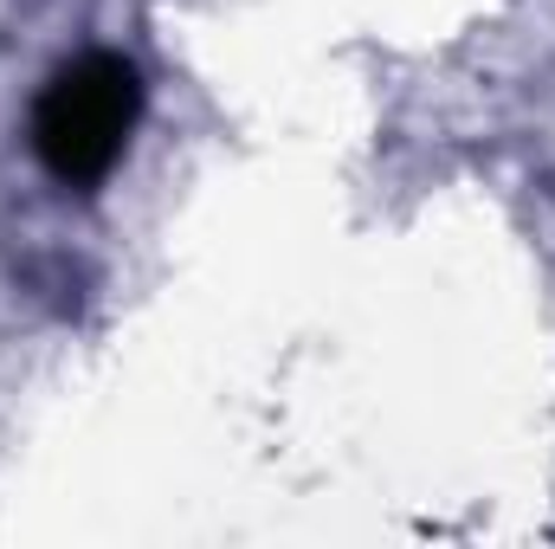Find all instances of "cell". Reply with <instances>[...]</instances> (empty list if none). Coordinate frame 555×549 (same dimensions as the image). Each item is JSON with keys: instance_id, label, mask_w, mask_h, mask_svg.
Returning <instances> with one entry per match:
<instances>
[{"instance_id": "obj_1", "label": "cell", "mask_w": 555, "mask_h": 549, "mask_svg": "<svg viewBox=\"0 0 555 549\" xmlns=\"http://www.w3.org/2000/svg\"><path fill=\"white\" fill-rule=\"evenodd\" d=\"M137 124H142V72L124 52H78L33 98L26 137H33L39 168L59 188L91 194L124 162Z\"/></svg>"}]
</instances>
